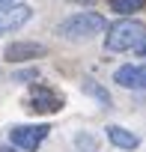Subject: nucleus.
<instances>
[{"mask_svg": "<svg viewBox=\"0 0 146 152\" xmlns=\"http://www.w3.org/2000/svg\"><path fill=\"white\" fill-rule=\"evenodd\" d=\"M101 30H107V21L101 12H75L57 24V36L60 39H69V42H84V39H93L99 36Z\"/></svg>", "mask_w": 146, "mask_h": 152, "instance_id": "nucleus-1", "label": "nucleus"}, {"mask_svg": "<svg viewBox=\"0 0 146 152\" xmlns=\"http://www.w3.org/2000/svg\"><path fill=\"white\" fill-rule=\"evenodd\" d=\"M146 36V27L143 21H134V18H119L116 24L107 27V36H104V48L113 51V54H125V51H134Z\"/></svg>", "mask_w": 146, "mask_h": 152, "instance_id": "nucleus-2", "label": "nucleus"}, {"mask_svg": "<svg viewBox=\"0 0 146 152\" xmlns=\"http://www.w3.org/2000/svg\"><path fill=\"white\" fill-rule=\"evenodd\" d=\"M48 134H51L48 125H15L9 131V140L18 152H36Z\"/></svg>", "mask_w": 146, "mask_h": 152, "instance_id": "nucleus-3", "label": "nucleus"}, {"mask_svg": "<svg viewBox=\"0 0 146 152\" xmlns=\"http://www.w3.org/2000/svg\"><path fill=\"white\" fill-rule=\"evenodd\" d=\"M30 110L33 113H57V110H63V96L54 87L36 81L30 87Z\"/></svg>", "mask_w": 146, "mask_h": 152, "instance_id": "nucleus-4", "label": "nucleus"}, {"mask_svg": "<svg viewBox=\"0 0 146 152\" xmlns=\"http://www.w3.org/2000/svg\"><path fill=\"white\" fill-rule=\"evenodd\" d=\"M30 18H33V9L27 3H3L0 6V36H9V33L21 30Z\"/></svg>", "mask_w": 146, "mask_h": 152, "instance_id": "nucleus-5", "label": "nucleus"}, {"mask_svg": "<svg viewBox=\"0 0 146 152\" xmlns=\"http://www.w3.org/2000/svg\"><path fill=\"white\" fill-rule=\"evenodd\" d=\"M45 54H48V48L42 42H12V45H6L3 60H9V63H30V60H39Z\"/></svg>", "mask_w": 146, "mask_h": 152, "instance_id": "nucleus-6", "label": "nucleus"}, {"mask_svg": "<svg viewBox=\"0 0 146 152\" xmlns=\"http://www.w3.org/2000/svg\"><path fill=\"white\" fill-rule=\"evenodd\" d=\"M113 81L125 90H146V66H134V63H125L113 72Z\"/></svg>", "mask_w": 146, "mask_h": 152, "instance_id": "nucleus-7", "label": "nucleus"}, {"mask_svg": "<svg viewBox=\"0 0 146 152\" xmlns=\"http://www.w3.org/2000/svg\"><path fill=\"white\" fill-rule=\"evenodd\" d=\"M104 131H107V140H110V143H113L116 149H125V152H134V149L140 146V137H137L134 131L122 128V125H107Z\"/></svg>", "mask_w": 146, "mask_h": 152, "instance_id": "nucleus-8", "label": "nucleus"}, {"mask_svg": "<svg viewBox=\"0 0 146 152\" xmlns=\"http://www.w3.org/2000/svg\"><path fill=\"white\" fill-rule=\"evenodd\" d=\"M84 93H87V96H93V99H99V104H101V107H110V104H113L110 93H107L101 84H96L93 78H84Z\"/></svg>", "mask_w": 146, "mask_h": 152, "instance_id": "nucleus-9", "label": "nucleus"}, {"mask_svg": "<svg viewBox=\"0 0 146 152\" xmlns=\"http://www.w3.org/2000/svg\"><path fill=\"white\" fill-rule=\"evenodd\" d=\"M143 3H146V0H110V9H113L116 15H125V18H128V15H134Z\"/></svg>", "mask_w": 146, "mask_h": 152, "instance_id": "nucleus-10", "label": "nucleus"}, {"mask_svg": "<svg viewBox=\"0 0 146 152\" xmlns=\"http://www.w3.org/2000/svg\"><path fill=\"white\" fill-rule=\"evenodd\" d=\"M75 146H78L81 152H99V137H96V134L81 131V134L75 137Z\"/></svg>", "mask_w": 146, "mask_h": 152, "instance_id": "nucleus-11", "label": "nucleus"}, {"mask_svg": "<svg viewBox=\"0 0 146 152\" xmlns=\"http://www.w3.org/2000/svg\"><path fill=\"white\" fill-rule=\"evenodd\" d=\"M12 81H15V84H24V81H39V72H36V69H18V72L12 75Z\"/></svg>", "mask_w": 146, "mask_h": 152, "instance_id": "nucleus-12", "label": "nucleus"}, {"mask_svg": "<svg viewBox=\"0 0 146 152\" xmlns=\"http://www.w3.org/2000/svg\"><path fill=\"white\" fill-rule=\"evenodd\" d=\"M134 54H137V57H146V36H143V42L134 48Z\"/></svg>", "mask_w": 146, "mask_h": 152, "instance_id": "nucleus-13", "label": "nucleus"}, {"mask_svg": "<svg viewBox=\"0 0 146 152\" xmlns=\"http://www.w3.org/2000/svg\"><path fill=\"white\" fill-rule=\"evenodd\" d=\"M69 3H81V6H93L96 0H69Z\"/></svg>", "mask_w": 146, "mask_h": 152, "instance_id": "nucleus-14", "label": "nucleus"}, {"mask_svg": "<svg viewBox=\"0 0 146 152\" xmlns=\"http://www.w3.org/2000/svg\"><path fill=\"white\" fill-rule=\"evenodd\" d=\"M0 152H18V149H12V146H0Z\"/></svg>", "mask_w": 146, "mask_h": 152, "instance_id": "nucleus-15", "label": "nucleus"}, {"mask_svg": "<svg viewBox=\"0 0 146 152\" xmlns=\"http://www.w3.org/2000/svg\"><path fill=\"white\" fill-rule=\"evenodd\" d=\"M3 3H9V0H0V6H3Z\"/></svg>", "mask_w": 146, "mask_h": 152, "instance_id": "nucleus-16", "label": "nucleus"}]
</instances>
